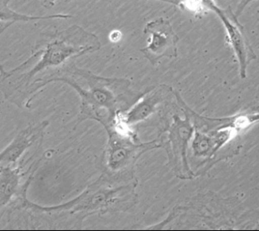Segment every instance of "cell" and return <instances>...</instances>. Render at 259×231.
<instances>
[{"label":"cell","instance_id":"8fae6325","mask_svg":"<svg viewBox=\"0 0 259 231\" xmlns=\"http://www.w3.org/2000/svg\"><path fill=\"white\" fill-rule=\"evenodd\" d=\"M233 130H227L215 134L206 135L196 131L193 150L198 157H211L227 140L231 138Z\"/></svg>","mask_w":259,"mask_h":231},{"label":"cell","instance_id":"ba28073f","mask_svg":"<svg viewBox=\"0 0 259 231\" xmlns=\"http://www.w3.org/2000/svg\"><path fill=\"white\" fill-rule=\"evenodd\" d=\"M48 125L47 121L41 122L35 126H29L18 133L14 140L1 152V167H11L14 166L27 149L41 139Z\"/></svg>","mask_w":259,"mask_h":231},{"label":"cell","instance_id":"8992f818","mask_svg":"<svg viewBox=\"0 0 259 231\" xmlns=\"http://www.w3.org/2000/svg\"><path fill=\"white\" fill-rule=\"evenodd\" d=\"M144 32L150 34L152 38L149 46L142 49L141 52L153 65H155L161 57H177L179 38L168 21L160 18L151 21L147 24Z\"/></svg>","mask_w":259,"mask_h":231},{"label":"cell","instance_id":"6da1fadb","mask_svg":"<svg viewBox=\"0 0 259 231\" xmlns=\"http://www.w3.org/2000/svg\"><path fill=\"white\" fill-rule=\"evenodd\" d=\"M71 70L77 80L67 67H63L54 74L38 79L27 90L28 98L33 99V93L53 82L62 81L68 83L76 90L81 97V104L78 122L85 119H95L104 125L107 131L115 126V119L124 106L128 105L130 97H135L130 93V81L122 79L103 78L90 71L78 69L73 65Z\"/></svg>","mask_w":259,"mask_h":231},{"label":"cell","instance_id":"277c9868","mask_svg":"<svg viewBox=\"0 0 259 231\" xmlns=\"http://www.w3.org/2000/svg\"><path fill=\"white\" fill-rule=\"evenodd\" d=\"M109 142L104 153V173L107 177L118 181L135 180L133 169L142 153L151 149L161 147L160 141L137 143L135 134L112 130L108 131Z\"/></svg>","mask_w":259,"mask_h":231},{"label":"cell","instance_id":"9c48e42d","mask_svg":"<svg viewBox=\"0 0 259 231\" xmlns=\"http://www.w3.org/2000/svg\"><path fill=\"white\" fill-rule=\"evenodd\" d=\"M171 91V89L165 85L157 87L154 91H150V94L145 96L139 104L124 114L118 115L121 127H128L148 118L155 111L157 105L165 100Z\"/></svg>","mask_w":259,"mask_h":231},{"label":"cell","instance_id":"7a4b0ae2","mask_svg":"<svg viewBox=\"0 0 259 231\" xmlns=\"http://www.w3.org/2000/svg\"><path fill=\"white\" fill-rule=\"evenodd\" d=\"M137 179L118 181L103 174L78 197L62 205L40 206L27 199L26 192L18 200L20 207L37 215L44 214L57 218L75 216V223L81 227L82 221L92 215L116 213L131 209L137 202Z\"/></svg>","mask_w":259,"mask_h":231},{"label":"cell","instance_id":"30bf717a","mask_svg":"<svg viewBox=\"0 0 259 231\" xmlns=\"http://www.w3.org/2000/svg\"><path fill=\"white\" fill-rule=\"evenodd\" d=\"M24 173L20 168L1 167L0 173V204L1 207H6L11 204L14 197H18L28 187L29 180L24 186H21V178Z\"/></svg>","mask_w":259,"mask_h":231},{"label":"cell","instance_id":"3957f363","mask_svg":"<svg viewBox=\"0 0 259 231\" xmlns=\"http://www.w3.org/2000/svg\"><path fill=\"white\" fill-rule=\"evenodd\" d=\"M100 44L97 36L90 34L78 26H72L62 32L50 36L49 41L42 44L32 56L38 60L36 64H24L12 71H3L2 80L14 77L3 88L4 95L16 104H22L23 97L28 89L30 81L35 74L50 67L64 64L68 59L79 57L87 53H91L100 49Z\"/></svg>","mask_w":259,"mask_h":231},{"label":"cell","instance_id":"7c38bea8","mask_svg":"<svg viewBox=\"0 0 259 231\" xmlns=\"http://www.w3.org/2000/svg\"><path fill=\"white\" fill-rule=\"evenodd\" d=\"M68 17H69V16L53 15L50 16V17H28V16L21 15V14H17V13L11 11L7 7V2H5V4H1V26L5 24V26L1 29V31H4L12 23L17 21H32V20L47 19V18H68Z\"/></svg>","mask_w":259,"mask_h":231},{"label":"cell","instance_id":"52a82bcc","mask_svg":"<svg viewBox=\"0 0 259 231\" xmlns=\"http://www.w3.org/2000/svg\"><path fill=\"white\" fill-rule=\"evenodd\" d=\"M210 7L220 15L227 27L230 42L233 49L235 50L236 54L240 62V76L242 79H244L246 77V71L249 63L253 59L256 58V56L252 52V50H250L247 42L246 41L245 37L243 34V27L237 22L231 11L230 12L229 11H222L217 8L214 4H211V2Z\"/></svg>","mask_w":259,"mask_h":231},{"label":"cell","instance_id":"5b68a950","mask_svg":"<svg viewBox=\"0 0 259 231\" xmlns=\"http://www.w3.org/2000/svg\"><path fill=\"white\" fill-rule=\"evenodd\" d=\"M168 135L166 140L160 141L161 146L167 149L173 170L180 179H191L193 173L189 169L187 162V141L193 133L188 114L185 120H181L175 115L172 125L168 128Z\"/></svg>","mask_w":259,"mask_h":231}]
</instances>
